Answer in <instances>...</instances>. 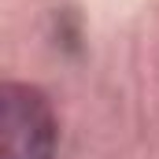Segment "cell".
I'll return each instance as SVG.
<instances>
[{
    "label": "cell",
    "mask_w": 159,
    "mask_h": 159,
    "mask_svg": "<svg viewBox=\"0 0 159 159\" xmlns=\"http://www.w3.org/2000/svg\"><path fill=\"white\" fill-rule=\"evenodd\" d=\"M59 122L48 96L22 85L4 81L0 89V159H52Z\"/></svg>",
    "instance_id": "6da1fadb"
}]
</instances>
